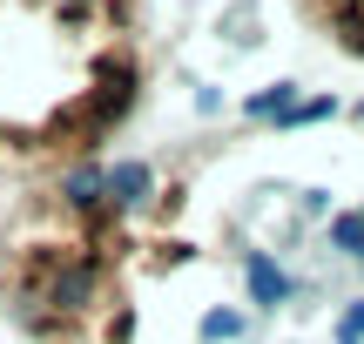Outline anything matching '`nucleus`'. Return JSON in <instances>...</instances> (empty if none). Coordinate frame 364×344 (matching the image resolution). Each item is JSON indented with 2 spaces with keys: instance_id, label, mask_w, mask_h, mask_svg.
<instances>
[{
  "instance_id": "f257e3e1",
  "label": "nucleus",
  "mask_w": 364,
  "mask_h": 344,
  "mask_svg": "<svg viewBox=\"0 0 364 344\" xmlns=\"http://www.w3.org/2000/svg\"><path fill=\"white\" fill-rule=\"evenodd\" d=\"M129 108H135V61L129 54H102L88 95H81V108L75 115H54V135H81V149H88L95 135H108Z\"/></svg>"
},
{
  "instance_id": "f03ea898",
  "label": "nucleus",
  "mask_w": 364,
  "mask_h": 344,
  "mask_svg": "<svg viewBox=\"0 0 364 344\" xmlns=\"http://www.w3.org/2000/svg\"><path fill=\"white\" fill-rule=\"evenodd\" d=\"M108 203H115V210H142V203H156V169H149V162H115V169H108Z\"/></svg>"
},
{
  "instance_id": "7ed1b4c3",
  "label": "nucleus",
  "mask_w": 364,
  "mask_h": 344,
  "mask_svg": "<svg viewBox=\"0 0 364 344\" xmlns=\"http://www.w3.org/2000/svg\"><path fill=\"white\" fill-rule=\"evenodd\" d=\"M243 284H250V304H257V311L290 304V277H284V270H277L263 250H250V257H243Z\"/></svg>"
},
{
  "instance_id": "20e7f679",
  "label": "nucleus",
  "mask_w": 364,
  "mask_h": 344,
  "mask_svg": "<svg viewBox=\"0 0 364 344\" xmlns=\"http://www.w3.org/2000/svg\"><path fill=\"white\" fill-rule=\"evenodd\" d=\"M61 196L75 203V210H102L108 203V169H95V162H81V169H68V183H61Z\"/></svg>"
},
{
  "instance_id": "39448f33",
  "label": "nucleus",
  "mask_w": 364,
  "mask_h": 344,
  "mask_svg": "<svg viewBox=\"0 0 364 344\" xmlns=\"http://www.w3.org/2000/svg\"><path fill=\"white\" fill-rule=\"evenodd\" d=\"M297 102H304L297 81H277V88L250 95V115H257V122H290V108H297Z\"/></svg>"
},
{
  "instance_id": "423d86ee",
  "label": "nucleus",
  "mask_w": 364,
  "mask_h": 344,
  "mask_svg": "<svg viewBox=\"0 0 364 344\" xmlns=\"http://www.w3.org/2000/svg\"><path fill=\"white\" fill-rule=\"evenodd\" d=\"M331 243H338V250H351V257H364V210L331 216Z\"/></svg>"
},
{
  "instance_id": "0eeeda50",
  "label": "nucleus",
  "mask_w": 364,
  "mask_h": 344,
  "mask_svg": "<svg viewBox=\"0 0 364 344\" xmlns=\"http://www.w3.org/2000/svg\"><path fill=\"white\" fill-rule=\"evenodd\" d=\"M203 338H209V344L243 338V311H209V318H203Z\"/></svg>"
},
{
  "instance_id": "6e6552de",
  "label": "nucleus",
  "mask_w": 364,
  "mask_h": 344,
  "mask_svg": "<svg viewBox=\"0 0 364 344\" xmlns=\"http://www.w3.org/2000/svg\"><path fill=\"white\" fill-rule=\"evenodd\" d=\"M331 115H338V102H331V95H311V102H297V108H290V122H284V129H304V122H331Z\"/></svg>"
},
{
  "instance_id": "1a4fd4ad",
  "label": "nucleus",
  "mask_w": 364,
  "mask_h": 344,
  "mask_svg": "<svg viewBox=\"0 0 364 344\" xmlns=\"http://www.w3.org/2000/svg\"><path fill=\"white\" fill-rule=\"evenodd\" d=\"M338 344H364V304H344V318H338Z\"/></svg>"
},
{
  "instance_id": "9d476101",
  "label": "nucleus",
  "mask_w": 364,
  "mask_h": 344,
  "mask_svg": "<svg viewBox=\"0 0 364 344\" xmlns=\"http://www.w3.org/2000/svg\"><path fill=\"white\" fill-rule=\"evenodd\" d=\"M358 264H364V257H358Z\"/></svg>"
}]
</instances>
